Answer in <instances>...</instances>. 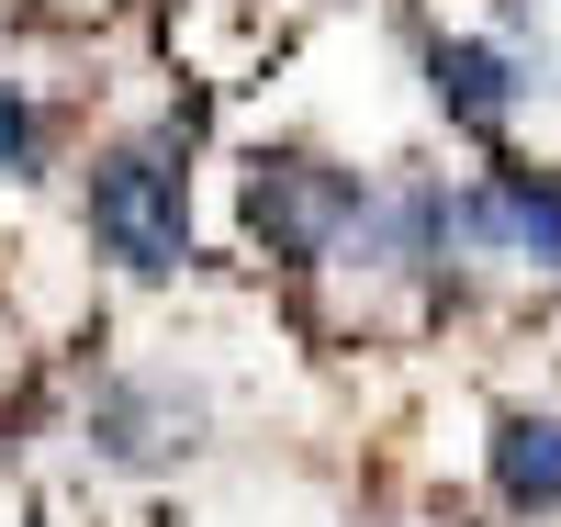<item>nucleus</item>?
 I'll return each mask as SVG.
<instances>
[{
  "instance_id": "obj_1",
  "label": "nucleus",
  "mask_w": 561,
  "mask_h": 527,
  "mask_svg": "<svg viewBox=\"0 0 561 527\" xmlns=\"http://www.w3.org/2000/svg\"><path fill=\"white\" fill-rule=\"evenodd\" d=\"M79 225L124 280H180L192 270V147L169 124L158 135H113L79 169Z\"/></svg>"
},
{
  "instance_id": "obj_6",
  "label": "nucleus",
  "mask_w": 561,
  "mask_h": 527,
  "mask_svg": "<svg viewBox=\"0 0 561 527\" xmlns=\"http://www.w3.org/2000/svg\"><path fill=\"white\" fill-rule=\"evenodd\" d=\"M483 483H494L505 516H561V415L505 404L494 438H483Z\"/></svg>"
},
{
  "instance_id": "obj_7",
  "label": "nucleus",
  "mask_w": 561,
  "mask_h": 527,
  "mask_svg": "<svg viewBox=\"0 0 561 527\" xmlns=\"http://www.w3.org/2000/svg\"><path fill=\"white\" fill-rule=\"evenodd\" d=\"M0 180H45V102L0 79Z\"/></svg>"
},
{
  "instance_id": "obj_3",
  "label": "nucleus",
  "mask_w": 561,
  "mask_h": 527,
  "mask_svg": "<svg viewBox=\"0 0 561 527\" xmlns=\"http://www.w3.org/2000/svg\"><path fill=\"white\" fill-rule=\"evenodd\" d=\"M203 381H180V370H102L90 381V460H113V471H169V460H192L203 449Z\"/></svg>"
},
{
  "instance_id": "obj_4",
  "label": "nucleus",
  "mask_w": 561,
  "mask_h": 527,
  "mask_svg": "<svg viewBox=\"0 0 561 527\" xmlns=\"http://www.w3.org/2000/svg\"><path fill=\"white\" fill-rule=\"evenodd\" d=\"M449 248L460 259H517L561 280V180L550 169H483L449 191Z\"/></svg>"
},
{
  "instance_id": "obj_5",
  "label": "nucleus",
  "mask_w": 561,
  "mask_h": 527,
  "mask_svg": "<svg viewBox=\"0 0 561 527\" xmlns=\"http://www.w3.org/2000/svg\"><path fill=\"white\" fill-rule=\"evenodd\" d=\"M427 90H438V113L460 135H505L528 113V79H517V57L494 34H427Z\"/></svg>"
},
{
  "instance_id": "obj_2",
  "label": "nucleus",
  "mask_w": 561,
  "mask_h": 527,
  "mask_svg": "<svg viewBox=\"0 0 561 527\" xmlns=\"http://www.w3.org/2000/svg\"><path fill=\"white\" fill-rule=\"evenodd\" d=\"M370 225H382V191L359 169L314 158V147H259L248 158V236L280 270H337L348 248H370Z\"/></svg>"
}]
</instances>
